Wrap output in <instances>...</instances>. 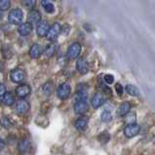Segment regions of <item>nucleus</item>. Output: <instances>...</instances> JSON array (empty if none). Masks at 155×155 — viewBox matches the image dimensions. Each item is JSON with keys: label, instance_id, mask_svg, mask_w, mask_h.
Returning <instances> with one entry per match:
<instances>
[{"label": "nucleus", "instance_id": "f257e3e1", "mask_svg": "<svg viewBox=\"0 0 155 155\" xmlns=\"http://www.w3.org/2000/svg\"><path fill=\"white\" fill-rule=\"evenodd\" d=\"M24 19V14L20 9H14L8 14V21L12 25H20Z\"/></svg>", "mask_w": 155, "mask_h": 155}, {"label": "nucleus", "instance_id": "f03ea898", "mask_svg": "<svg viewBox=\"0 0 155 155\" xmlns=\"http://www.w3.org/2000/svg\"><path fill=\"white\" fill-rule=\"evenodd\" d=\"M140 131V126L137 123H130L129 125H127L124 129V135L127 138H134L137 135L139 134Z\"/></svg>", "mask_w": 155, "mask_h": 155}, {"label": "nucleus", "instance_id": "7ed1b4c3", "mask_svg": "<svg viewBox=\"0 0 155 155\" xmlns=\"http://www.w3.org/2000/svg\"><path fill=\"white\" fill-rule=\"evenodd\" d=\"M81 49H82V47L79 43H77V42L72 43L68 48V53H66V56H68V58L69 60L77 59V58L79 57V55H80V53H81Z\"/></svg>", "mask_w": 155, "mask_h": 155}, {"label": "nucleus", "instance_id": "20e7f679", "mask_svg": "<svg viewBox=\"0 0 155 155\" xmlns=\"http://www.w3.org/2000/svg\"><path fill=\"white\" fill-rule=\"evenodd\" d=\"M70 93H71V87L68 83H63L60 87L58 88V97L61 100H66L70 96Z\"/></svg>", "mask_w": 155, "mask_h": 155}, {"label": "nucleus", "instance_id": "39448f33", "mask_svg": "<svg viewBox=\"0 0 155 155\" xmlns=\"http://www.w3.org/2000/svg\"><path fill=\"white\" fill-rule=\"evenodd\" d=\"M61 32V26L60 24L56 23L49 28V31H48L46 36L48 38V40H50L51 42H53L58 38V36H59Z\"/></svg>", "mask_w": 155, "mask_h": 155}, {"label": "nucleus", "instance_id": "423d86ee", "mask_svg": "<svg viewBox=\"0 0 155 155\" xmlns=\"http://www.w3.org/2000/svg\"><path fill=\"white\" fill-rule=\"evenodd\" d=\"M89 109V103L87 99H79L74 104V111L77 114H83Z\"/></svg>", "mask_w": 155, "mask_h": 155}, {"label": "nucleus", "instance_id": "0eeeda50", "mask_svg": "<svg viewBox=\"0 0 155 155\" xmlns=\"http://www.w3.org/2000/svg\"><path fill=\"white\" fill-rule=\"evenodd\" d=\"M33 29L32 24H30L29 21H26L24 24H20L19 28H18V32L21 36H28L30 33H31Z\"/></svg>", "mask_w": 155, "mask_h": 155}, {"label": "nucleus", "instance_id": "6e6552de", "mask_svg": "<svg viewBox=\"0 0 155 155\" xmlns=\"http://www.w3.org/2000/svg\"><path fill=\"white\" fill-rule=\"evenodd\" d=\"M11 80L15 83H21L25 80V74L24 72V70H21L20 68H16L14 70H12L11 72Z\"/></svg>", "mask_w": 155, "mask_h": 155}, {"label": "nucleus", "instance_id": "1a4fd4ad", "mask_svg": "<svg viewBox=\"0 0 155 155\" xmlns=\"http://www.w3.org/2000/svg\"><path fill=\"white\" fill-rule=\"evenodd\" d=\"M49 25L46 21H40L37 24V28H36V32L39 37H44L46 36L48 31H49Z\"/></svg>", "mask_w": 155, "mask_h": 155}, {"label": "nucleus", "instance_id": "9d476101", "mask_svg": "<svg viewBox=\"0 0 155 155\" xmlns=\"http://www.w3.org/2000/svg\"><path fill=\"white\" fill-rule=\"evenodd\" d=\"M105 101H106V99H105L104 95L101 94V93H98V94L94 95V97H93V99H92V106L95 109H97V108L101 107V106L103 105V104H104Z\"/></svg>", "mask_w": 155, "mask_h": 155}, {"label": "nucleus", "instance_id": "9b49d317", "mask_svg": "<svg viewBox=\"0 0 155 155\" xmlns=\"http://www.w3.org/2000/svg\"><path fill=\"white\" fill-rule=\"evenodd\" d=\"M76 69L79 73L86 74L88 71H89V64H88L87 61L85 59H83V58L78 59L77 63H76Z\"/></svg>", "mask_w": 155, "mask_h": 155}, {"label": "nucleus", "instance_id": "f8f14e48", "mask_svg": "<svg viewBox=\"0 0 155 155\" xmlns=\"http://www.w3.org/2000/svg\"><path fill=\"white\" fill-rule=\"evenodd\" d=\"M28 21H29L30 24H38L39 21H41V14H40V12L32 9V10L28 13Z\"/></svg>", "mask_w": 155, "mask_h": 155}, {"label": "nucleus", "instance_id": "ddd939ff", "mask_svg": "<svg viewBox=\"0 0 155 155\" xmlns=\"http://www.w3.org/2000/svg\"><path fill=\"white\" fill-rule=\"evenodd\" d=\"M16 94L20 98H25L26 96H28L30 94V87L28 85H26V84H23V85L17 88Z\"/></svg>", "mask_w": 155, "mask_h": 155}, {"label": "nucleus", "instance_id": "4468645a", "mask_svg": "<svg viewBox=\"0 0 155 155\" xmlns=\"http://www.w3.org/2000/svg\"><path fill=\"white\" fill-rule=\"evenodd\" d=\"M88 121H89V120H88L87 117H85V116L80 117V118H78L76 121H75L74 126L79 132H83L88 126Z\"/></svg>", "mask_w": 155, "mask_h": 155}, {"label": "nucleus", "instance_id": "2eb2a0df", "mask_svg": "<svg viewBox=\"0 0 155 155\" xmlns=\"http://www.w3.org/2000/svg\"><path fill=\"white\" fill-rule=\"evenodd\" d=\"M16 110L19 114H25L29 110V104L25 101H18L16 105Z\"/></svg>", "mask_w": 155, "mask_h": 155}, {"label": "nucleus", "instance_id": "dca6fc26", "mask_svg": "<svg viewBox=\"0 0 155 155\" xmlns=\"http://www.w3.org/2000/svg\"><path fill=\"white\" fill-rule=\"evenodd\" d=\"M42 54V49L41 46L38 45V44H33V45L30 47L29 50V56L32 58V59H38L39 57Z\"/></svg>", "mask_w": 155, "mask_h": 155}, {"label": "nucleus", "instance_id": "f3484780", "mask_svg": "<svg viewBox=\"0 0 155 155\" xmlns=\"http://www.w3.org/2000/svg\"><path fill=\"white\" fill-rule=\"evenodd\" d=\"M131 110V104L129 103H123L120 106H119V108L117 110V113L119 116H125V115H127L128 113L130 112Z\"/></svg>", "mask_w": 155, "mask_h": 155}, {"label": "nucleus", "instance_id": "a211bd4d", "mask_svg": "<svg viewBox=\"0 0 155 155\" xmlns=\"http://www.w3.org/2000/svg\"><path fill=\"white\" fill-rule=\"evenodd\" d=\"M2 101L6 105H12L15 103V98L10 92H5V94L2 96Z\"/></svg>", "mask_w": 155, "mask_h": 155}, {"label": "nucleus", "instance_id": "6ab92c4d", "mask_svg": "<svg viewBox=\"0 0 155 155\" xmlns=\"http://www.w3.org/2000/svg\"><path fill=\"white\" fill-rule=\"evenodd\" d=\"M41 5L44 10H45L47 13H49V14H53V13L55 12V6L53 5L51 2L48 1V0H42Z\"/></svg>", "mask_w": 155, "mask_h": 155}, {"label": "nucleus", "instance_id": "aec40b11", "mask_svg": "<svg viewBox=\"0 0 155 155\" xmlns=\"http://www.w3.org/2000/svg\"><path fill=\"white\" fill-rule=\"evenodd\" d=\"M126 92L130 96H133V97H139L140 94V90L138 89V88L134 85H132V84H129V85L126 86Z\"/></svg>", "mask_w": 155, "mask_h": 155}, {"label": "nucleus", "instance_id": "412c9836", "mask_svg": "<svg viewBox=\"0 0 155 155\" xmlns=\"http://www.w3.org/2000/svg\"><path fill=\"white\" fill-rule=\"evenodd\" d=\"M54 89H55V86H54V84H53V82L51 81L45 83L43 86V92L46 96H51L53 94V92H54Z\"/></svg>", "mask_w": 155, "mask_h": 155}, {"label": "nucleus", "instance_id": "4be33fe9", "mask_svg": "<svg viewBox=\"0 0 155 155\" xmlns=\"http://www.w3.org/2000/svg\"><path fill=\"white\" fill-rule=\"evenodd\" d=\"M18 148H19L20 151L21 152H25L28 151V150L30 148V143L28 140H21L19 143V144H18Z\"/></svg>", "mask_w": 155, "mask_h": 155}, {"label": "nucleus", "instance_id": "5701e85b", "mask_svg": "<svg viewBox=\"0 0 155 155\" xmlns=\"http://www.w3.org/2000/svg\"><path fill=\"white\" fill-rule=\"evenodd\" d=\"M55 52H56V46L54 45V44H53V43L48 44V45L46 46V48H45V54H46V56L47 57L54 56Z\"/></svg>", "mask_w": 155, "mask_h": 155}, {"label": "nucleus", "instance_id": "b1692460", "mask_svg": "<svg viewBox=\"0 0 155 155\" xmlns=\"http://www.w3.org/2000/svg\"><path fill=\"white\" fill-rule=\"evenodd\" d=\"M101 121H103L104 123H108L109 121H111L112 114L109 110H105V111H104L103 113H101Z\"/></svg>", "mask_w": 155, "mask_h": 155}, {"label": "nucleus", "instance_id": "393cba45", "mask_svg": "<svg viewBox=\"0 0 155 155\" xmlns=\"http://www.w3.org/2000/svg\"><path fill=\"white\" fill-rule=\"evenodd\" d=\"M10 0H0V10L1 11H7L8 9H10Z\"/></svg>", "mask_w": 155, "mask_h": 155}, {"label": "nucleus", "instance_id": "a878e982", "mask_svg": "<svg viewBox=\"0 0 155 155\" xmlns=\"http://www.w3.org/2000/svg\"><path fill=\"white\" fill-rule=\"evenodd\" d=\"M99 140L100 141H101L103 143H106L107 141L109 140V139H110V136H109V134H108V132H106V131H104V132H103L99 136Z\"/></svg>", "mask_w": 155, "mask_h": 155}, {"label": "nucleus", "instance_id": "bb28decb", "mask_svg": "<svg viewBox=\"0 0 155 155\" xmlns=\"http://www.w3.org/2000/svg\"><path fill=\"white\" fill-rule=\"evenodd\" d=\"M23 4L28 9L32 10L36 6V0H23Z\"/></svg>", "mask_w": 155, "mask_h": 155}, {"label": "nucleus", "instance_id": "cd10ccee", "mask_svg": "<svg viewBox=\"0 0 155 155\" xmlns=\"http://www.w3.org/2000/svg\"><path fill=\"white\" fill-rule=\"evenodd\" d=\"M104 80L106 84H112L114 82V76L112 74H105Z\"/></svg>", "mask_w": 155, "mask_h": 155}, {"label": "nucleus", "instance_id": "c85d7f7f", "mask_svg": "<svg viewBox=\"0 0 155 155\" xmlns=\"http://www.w3.org/2000/svg\"><path fill=\"white\" fill-rule=\"evenodd\" d=\"M115 91H116L118 96H122L123 95L124 88H123V86L121 85L120 83H116V84H115Z\"/></svg>", "mask_w": 155, "mask_h": 155}, {"label": "nucleus", "instance_id": "c756f323", "mask_svg": "<svg viewBox=\"0 0 155 155\" xmlns=\"http://www.w3.org/2000/svg\"><path fill=\"white\" fill-rule=\"evenodd\" d=\"M1 124H2V126H3L4 128H6V129H9V128H11V126H12V124H11L10 120H9V119H8L7 117H5V118H3V119H2Z\"/></svg>", "mask_w": 155, "mask_h": 155}, {"label": "nucleus", "instance_id": "7c9ffc66", "mask_svg": "<svg viewBox=\"0 0 155 155\" xmlns=\"http://www.w3.org/2000/svg\"><path fill=\"white\" fill-rule=\"evenodd\" d=\"M6 92V87L3 85L2 83H0V97H2Z\"/></svg>", "mask_w": 155, "mask_h": 155}, {"label": "nucleus", "instance_id": "2f4dec72", "mask_svg": "<svg viewBox=\"0 0 155 155\" xmlns=\"http://www.w3.org/2000/svg\"><path fill=\"white\" fill-rule=\"evenodd\" d=\"M4 147H5V143L3 141V140L0 139V149H2Z\"/></svg>", "mask_w": 155, "mask_h": 155}, {"label": "nucleus", "instance_id": "473e14b6", "mask_svg": "<svg viewBox=\"0 0 155 155\" xmlns=\"http://www.w3.org/2000/svg\"><path fill=\"white\" fill-rule=\"evenodd\" d=\"M4 70V64L2 61H0V72H2Z\"/></svg>", "mask_w": 155, "mask_h": 155}, {"label": "nucleus", "instance_id": "72a5a7b5", "mask_svg": "<svg viewBox=\"0 0 155 155\" xmlns=\"http://www.w3.org/2000/svg\"><path fill=\"white\" fill-rule=\"evenodd\" d=\"M1 18H2V14H1V10H0V20H1Z\"/></svg>", "mask_w": 155, "mask_h": 155}]
</instances>
